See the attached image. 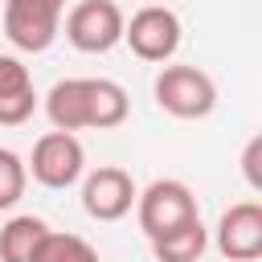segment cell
Returning a JSON list of instances; mask_svg holds the SVG:
<instances>
[{"label":"cell","instance_id":"cell-1","mask_svg":"<svg viewBox=\"0 0 262 262\" xmlns=\"http://www.w3.org/2000/svg\"><path fill=\"white\" fill-rule=\"evenodd\" d=\"M151 94L156 106L168 111L172 119H205L217 106V86L196 66H164L151 82Z\"/></svg>","mask_w":262,"mask_h":262},{"label":"cell","instance_id":"cell-2","mask_svg":"<svg viewBox=\"0 0 262 262\" xmlns=\"http://www.w3.org/2000/svg\"><path fill=\"white\" fill-rule=\"evenodd\" d=\"M135 217H139V229H143L147 242H151V237H160V233H168V229H176V225H184V221H192V217H201V213H196L192 188H188L184 180L164 176V180H151V184L135 196Z\"/></svg>","mask_w":262,"mask_h":262},{"label":"cell","instance_id":"cell-3","mask_svg":"<svg viewBox=\"0 0 262 262\" xmlns=\"http://www.w3.org/2000/svg\"><path fill=\"white\" fill-rule=\"evenodd\" d=\"M29 176L45 188H70L82 180L86 172V147L78 135L70 131H45L37 143H33V156H29Z\"/></svg>","mask_w":262,"mask_h":262},{"label":"cell","instance_id":"cell-4","mask_svg":"<svg viewBox=\"0 0 262 262\" xmlns=\"http://www.w3.org/2000/svg\"><path fill=\"white\" fill-rule=\"evenodd\" d=\"M123 8L115 0H78L66 12V41L78 53H106L123 41Z\"/></svg>","mask_w":262,"mask_h":262},{"label":"cell","instance_id":"cell-5","mask_svg":"<svg viewBox=\"0 0 262 262\" xmlns=\"http://www.w3.org/2000/svg\"><path fill=\"white\" fill-rule=\"evenodd\" d=\"M66 0H4V37L25 53H45L61 33Z\"/></svg>","mask_w":262,"mask_h":262},{"label":"cell","instance_id":"cell-6","mask_svg":"<svg viewBox=\"0 0 262 262\" xmlns=\"http://www.w3.org/2000/svg\"><path fill=\"white\" fill-rule=\"evenodd\" d=\"M123 41L139 61H168L180 49V16L168 4H143L123 25Z\"/></svg>","mask_w":262,"mask_h":262},{"label":"cell","instance_id":"cell-7","mask_svg":"<svg viewBox=\"0 0 262 262\" xmlns=\"http://www.w3.org/2000/svg\"><path fill=\"white\" fill-rule=\"evenodd\" d=\"M135 180L127 168H115V164H102L94 172H86L82 180V209L94 217V221H119L135 209Z\"/></svg>","mask_w":262,"mask_h":262},{"label":"cell","instance_id":"cell-8","mask_svg":"<svg viewBox=\"0 0 262 262\" xmlns=\"http://www.w3.org/2000/svg\"><path fill=\"white\" fill-rule=\"evenodd\" d=\"M213 242L229 262H254L262 254V205L258 201L229 205L213 229Z\"/></svg>","mask_w":262,"mask_h":262},{"label":"cell","instance_id":"cell-9","mask_svg":"<svg viewBox=\"0 0 262 262\" xmlns=\"http://www.w3.org/2000/svg\"><path fill=\"white\" fill-rule=\"evenodd\" d=\"M37 111V90L33 74L20 57L0 53V127H20Z\"/></svg>","mask_w":262,"mask_h":262},{"label":"cell","instance_id":"cell-10","mask_svg":"<svg viewBox=\"0 0 262 262\" xmlns=\"http://www.w3.org/2000/svg\"><path fill=\"white\" fill-rule=\"evenodd\" d=\"M45 115L53 131H86L90 127V78H61L45 94Z\"/></svg>","mask_w":262,"mask_h":262},{"label":"cell","instance_id":"cell-11","mask_svg":"<svg viewBox=\"0 0 262 262\" xmlns=\"http://www.w3.org/2000/svg\"><path fill=\"white\" fill-rule=\"evenodd\" d=\"M49 237V225L33 213H16L0 225V262H37L41 242Z\"/></svg>","mask_w":262,"mask_h":262},{"label":"cell","instance_id":"cell-12","mask_svg":"<svg viewBox=\"0 0 262 262\" xmlns=\"http://www.w3.org/2000/svg\"><path fill=\"white\" fill-rule=\"evenodd\" d=\"M205 246H209V229L201 225V217H192V221H184V225L151 237L156 262H201Z\"/></svg>","mask_w":262,"mask_h":262},{"label":"cell","instance_id":"cell-13","mask_svg":"<svg viewBox=\"0 0 262 262\" xmlns=\"http://www.w3.org/2000/svg\"><path fill=\"white\" fill-rule=\"evenodd\" d=\"M127 111H131V98L115 78H90V127L111 131L127 119Z\"/></svg>","mask_w":262,"mask_h":262},{"label":"cell","instance_id":"cell-14","mask_svg":"<svg viewBox=\"0 0 262 262\" xmlns=\"http://www.w3.org/2000/svg\"><path fill=\"white\" fill-rule=\"evenodd\" d=\"M37 262H98V250H94L86 237H78V233L49 229V237L41 242Z\"/></svg>","mask_w":262,"mask_h":262},{"label":"cell","instance_id":"cell-15","mask_svg":"<svg viewBox=\"0 0 262 262\" xmlns=\"http://www.w3.org/2000/svg\"><path fill=\"white\" fill-rule=\"evenodd\" d=\"M25 184H29L25 160H20L12 147H0V213H8V209L25 196Z\"/></svg>","mask_w":262,"mask_h":262},{"label":"cell","instance_id":"cell-16","mask_svg":"<svg viewBox=\"0 0 262 262\" xmlns=\"http://www.w3.org/2000/svg\"><path fill=\"white\" fill-rule=\"evenodd\" d=\"M258 156H262V139L254 135V139L246 143V156H242V172H246V180H250V188H254V192L262 188V176H258Z\"/></svg>","mask_w":262,"mask_h":262},{"label":"cell","instance_id":"cell-17","mask_svg":"<svg viewBox=\"0 0 262 262\" xmlns=\"http://www.w3.org/2000/svg\"><path fill=\"white\" fill-rule=\"evenodd\" d=\"M147 4H160V0H147Z\"/></svg>","mask_w":262,"mask_h":262}]
</instances>
